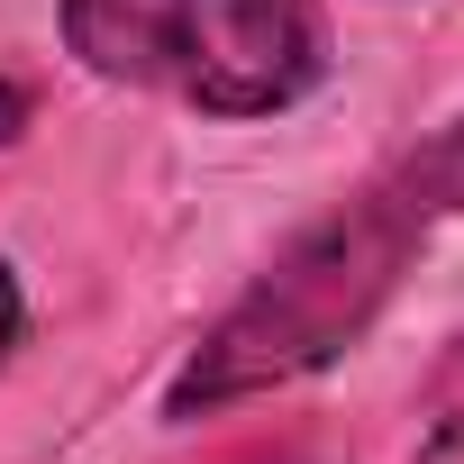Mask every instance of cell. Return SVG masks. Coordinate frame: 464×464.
Returning <instances> with one entry per match:
<instances>
[{"label":"cell","instance_id":"2","mask_svg":"<svg viewBox=\"0 0 464 464\" xmlns=\"http://www.w3.org/2000/svg\"><path fill=\"white\" fill-rule=\"evenodd\" d=\"M55 28L82 73L209 119H283L337 64L319 0H55Z\"/></svg>","mask_w":464,"mask_h":464},{"label":"cell","instance_id":"6","mask_svg":"<svg viewBox=\"0 0 464 464\" xmlns=\"http://www.w3.org/2000/svg\"><path fill=\"white\" fill-rule=\"evenodd\" d=\"M19 128H28V92H19V82H10V73H0V146H10V137H19Z\"/></svg>","mask_w":464,"mask_h":464},{"label":"cell","instance_id":"3","mask_svg":"<svg viewBox=\"0 0 464 464\" xmlns=\"http://www.w3.org/2000/svg\"><path fill=\"white\" fill-rule=\"evenodd\" d=\"M410 182L428 191V209H437V218H446V209L464 218V119H455L437 146H419V155H410Z\"/></svg>","mask_w":464,"mask_h":464},{"label":"cell","instance_id":"5","mask_svg":"<svg viewBox=\"0 0 464 464\" xmlns=\"http://www.w3.org/2000/svg\"><path fill=\"white\" fill-rule=\"evenodd\" d=\"M19 337H28V292H19V274H10V256H0V364L19 355Z\"/></svg>","mask_w":464,"mask_h":464},{"label":"cell","instance_id":"4","mask_svg":"<svg viewBox=\"0 0 464 464\" xmlns=\"http://www.w3.org/2000/svg\"><path fill=\"white\" fill-rule=\"evenodd\" d=\"M455 446H464V346L446 355L437 401H428V455H455Z\"/></svg>","mask_w":464,"mask_h":464},{"label":"cell","instance_id":"1","mask_svg":"<svg viewBox=\"0 0 464 464\" xmlns=\"http://www.w3.org/2000/svg\"><path fill=\"white\" fill-rule=\"evenodd\" d=\"M428 227H437V209L410 182V164L392 182H364L355 200H337L328 218H310L200 328V346L182 355V373L164 392V419H209V410H237V401H265V392H292V382L328 373L392 310L401 274L428 246Z\"/></svg>","mask_w":464,"mask_h":464}]
</instances>
